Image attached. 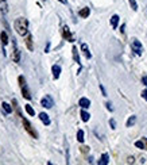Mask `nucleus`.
Returning <instances> with one entry per match:
<instances>
[{"label": "nucleus", "instance_id": "obj_1", "mask_svg": "<svg viewBox=\"0 0 147 165\" xmlns=\"http://www.w3.org/2000/svg\"><path fill=\"white\" fill-rule=\"evenodd\" d=\"M14 27H15L16 33L19 35L24 37L28 34V20L26 18H18V19L14 22Z\"/></svg>", "mask_w": 147, "mask_h": 165}, {"label": "nucleus", "instance_id": "obj_2", "mask_svg": "<svg viewBox=\"0 0 147 165\" xmlns=\"http://www.w3.org/2000/svg\"><path fill=\"white\" fill-rule=\"evenodd\" d=\"M18 81H19V87H20V91H22L23 98L27 99V100H30L31 99V92H30V89H28L27 84H26V79H24L23 76H19V77H18Z\"/></svg>", "mask_w": 147, "mask_h": 165}, {"label": "nucleus", "instance_id": "obj_3", "mask_svg": "<svg viewBox=\"0 0 147 165\" xmlns=\"http://www.w3.org/2000/svg\"><path fill=\"white\" fill-rule=\"evenodd\" d=\"M20 119H22V123H23V127H24V130L27 131L28 134H30L31 137H34V138H38V133L35 131V129L31 126V123L28 122L26 118H23V116H20Z\"/></svg>", "mask_w": 147, "mask_h": 165}, {"label": "nucleus", "instance_id": "obj_4", "mask_svg": "<svg viewBox=\"0 0 147 165\" xmlns=\"http://www.w3.org/2000/svg\"><path fill=\"white\" fill-rule=\"evenodd\" d=\"M131 47H132V50L135 51L136 55H142V53H143V46H142V43L138 40H132Z\"/></svg>", "mask_w": 147, "mask_h": 165}, {"label": "nucleus", "instance_id": "obj_5", "mask_svg": "<svg viewBox=\"0 0 147 165\" xmlns=\"http://www.w3.org/2000/svg\"><path fill=\"white\" fill-rule=\"evenodd\" d=\"M12 46H14V51H12V60L15 62H20V51H19V47L16 45V41L15 38H12Z\"/></svg>", "mask_w": 147, "mask_h": 165}, {"label": "nucleus", "instance_id": "obj_6", "mask_svg": "<svg viewBox=\"0 0 147 165\" xmlns=\"http://www.w3.org/2000/svg\"><path fill=\"white\" fill-rule=\"evenodd\" d=\"M41 104H42V107H45V108H51V107L54 106V102H53V99H51L50 95H46V96L41 100Z\"/></svg>", "mask_w": 147, "mask_h": 165}, {"label": "nucleus", "instance_id": "obj_7", "mask_svg": "<svg viewBox=\"0 0 147 165\" xmlns=\"http://www.w3.org/2000/svg\"><path fill=\"white\" fill-rule=\"evenodd\" d=\"M62 37H63L66 41H69V42H74V38H73V35H72V33H70L68 26H63V27H62Z\"/></svg>", "mask_w": 147, "mask_h": 165}, {"label": "nucleus", "instance_id": "obj_8", "mask_svg": "<svg viewBox=\"0 0 147 165\" xmlns=\"http://www.w3.org/2000/svg\"><path fill=\"white\" fill-rule=\"evenodd\" d=\"M78 106L81 107V108H89L90 107V100H89L88 98H81L80 100H78Z\"/></svg>", "mask_w": 147, "mask_h": 165}, {"label": "nucleus", "instance_id": "obj_9", "mask_svg": "<svg viewBox=\"0 0 147 165\" xmlns=\"http://www.w3.org/2000/svg\"><path fill=\"white\" fill-rule=\"evenodd\" d=\"M51 72H53V77L57 80L59 77V75H61V67H59V65H53Z\"/></svg>", "mask_w": 147, "mask_h": 165}, {"label": "nucleus", "instance_id": "obj_10", "mask_svg": "<svg viewBox=\"0 0 147 165\" xmlns=\"http://www.w3.org/2000/svg\"><path fill=\"white\" fill-rule=\"evenodd\" d=\"M81 50H82V53H84V55L86 57V60L92 58V54H90V51H89L88 45H86V43H82V45H81Z\"/></svg>", "mask_w": 147, "mask_h": 165}, {"label": "nucleus", "instance_id": "obj_11", "mask_svg": "<svg viewBox=\"0 0 147 165\" xmlns=\"http://www.w3.org/2000/svg\"><path fill=\"white\" fill-rule=\"evenodd\" d=\"M26 46H27L28 50H34V43H32V37L31 34L26 35Z\"/></svg>", "mask_w": 147, "mask_h": 165}, {"label": "nucleus", "instance_id": "obj_12", "mask_svg": "<svg viewBox=\"0 0 147 165\" xmlns=\"http://www.w3.org/2000/svg\"><path fill=\"white\" fill-rule=\"evenodd\" d=\"M39 119H41L46 126L50 125V118H49V115H47L46 112H41V114H39Z\"/></svg>", "mask_w": 147, "mask_h": 165}, {"label": "nucleus", "instance_id": "obj_13", "mask_svg": "<svg viewBox=\"0 0 147 165\" xmlns=\"http://www.w3.org/2000/svg\"><path fill=\"white\" fill-rule=\"evenodd\" d=\"M107 164H109V156L108 153H103L101 158L99 160V165H107Z\"/></svg>", "mask_w": 147, "mask_h": 165}, {"label": "nucleus", "instance_id": "obj_14", "mask_svg": "<svg viewBox=\"0 0 147 165\" xmlns=\"http://www.w3.org/2000/svg\"><path fill=\"white\" fill-rule=\"evenodd\" d=\"M72 51H73V60L78 64V65H80V67H81V61H80V55H78V50H77V47L73 46Z\"/></svg>", "mask_w": 147, "mask_h": 165}, {"label": "nucleus", "instance_id": "obj_15", "mask_svg": "<svg viewBox=\"0 0 147 165\" xmlns=\"http://www.w3.org/2000/svg\"><path fill=\"white\" fill-rule=\"evenodd\" d=\"M78 15L81 16V18H88V16L90 15V8L85 7V8H82V10H80Z\"/></svg>", "mask_w": 147, "mask_h": 165}, {"label": "nucleus", "instance_id": "obj_16", "mask_svg": "<svg viewBox=\"0 0 147 165\" xmlns=\"http://www.w3.org/2000/svg\"><path fill=\"white\" fill-rule=\"evenodd\" d=\"M0 11L3 12V14H7V12H8L7 0H0Z\"/></svg>", "mask_w": 147, "mask_h": 165}, {"label": "nucleus", "instance_id": "obj_17", "mask_svg": "<svg viewBox=\"0 0 147 165\" xmlns=\"http://www.w3.org/2000/svg\"><path fill=\"white\" fill-rule=\"evenodd\" d=\"M80 115H81V119L84 121V122H88L89 119H90V115H89V112H86L85 108H82L81 112H80Z\"/></svg>", "mask_w": 147, "mask_h": 165}, {"label": "nucleus", "instance_id": "obj_18", "mask_svg": "<svg viewBox=\"0 0 147 165\" xmlns=\"http://www.w3.org/2000/svg\"><path fill=\"white\" fill-rule=\"evenodd\" d=\"M0 40H1L3 45L6 46V45L8 43V41H10V40H8V34H7V33H6V31H1V33H0Z\"/></svg>", "mask_w": 147, "mask_h": 165}, {"label": "nucleus", "instance_id": "obj_19", "mask_svg": "<svg viewBox=\"0 0 147 165\" xmlns=\"http://www.w3.org/2000/svg\"><path fill=\"white\" fill-rule=\"evenodd\" d=\"M117 24H119V16L112 15V18H111V26H112V28H116Z\"/></svg>", "mask_w": 147, "mask_h": 165}, {"label": "nucleus", "instance_id": "obj_20", "mask_svg": "<svg viewBox=\"0 0 147 165\" xmlns=\"http://www.w3.org/2000/svg\"><path fill=\"white\" fill-rule=\"evenodd\" d=\"M24 110H26V112H27L28 115H31V116H34L35 115V110L32 108L31 104H26V106H24Z\"/></svg>", "mask_w": 147, "mask_h": 165}, {"label": "nucleus", "instance_id": "obj_21", "mask_svg": "<svg viewBox=\"0 0 147 165\" xmlns=\"http://www.w3.org/2000/svg\"><path fill=\"white\" fill-rule=\"evenodd\" d=\"M1 107H3V110L6 111L7 114H11V112H12V110H14V108H12V107L10 106L8 103H6V102H3V103H1Z\"/></svg>", "mask_w": 147, "mask_h": 165}, {"label": "nucleus", "instance_id": "obj_22", "mask_svg": "<svg viewBox=\"0 0 147 165\" xmlns=\"http://www.w3.org/2000/svg\"><path fill=\"white\" fill-rule=\"evenodd\" d=\"M135 122H136V116H135V115H132V116H130V118H128L126 126H127V127H131V126L135 125Z\"/></svg>", "mask_w": 147, "mask_h": 165}, {"label": "nucleus", "instance_id": "obj_23", "mask_svg": "<svg viewBox=\"0 0 147 165\" xmlns=\"http://www.w3.org/2000/svg\"><path fill=\"white\" fill-rule=\"evenodd\" d=\"M84 139H85V138H84V130H78V131H77V141L82 144Z\"/></svg>", "mask_w": 147, "mask_h": 165}, {"label": "nucleus", "instance_id": "obj_24", "mask_svg": "<svg viewBox=\"0 0 147 165\" xmlns=\"http://www.w3.org/2000/svg\"><path fill=\"white\" fill-rule=\"evenodd\" d=\"M130 1V6L134 11H138V3H136V0H128Z\"/></svg>", "mask_w": 147, "mask_h": 165}, {"label": "nucleus", "instance_id": "obj_25", "mask_svg": "<svg viewBox=\"0 0 147 165\" xmlns=\"http://www.w3.org/2000/svg\"><path fill=\"white\" fill-rule=\"evenodd\" d=\"M135 146L138 148V149H143L144 150V144H143V141L140 139V141H136L135 142Z\"/></svg>", "mask_w": 147, "mask_h": 165}, {"label": "nucleus", "instance_id": "obj_26", "mask_svg": "<svg viewBox=\"0 0 147 165\" xmlns=\"http://www.w3.org/2000/svg\"><path fill=\"white\" fill-rule=\"evenodd\" d=\"M109 125L112 129H116V122H115V119H109Z\"/></svg>", "mask_w": 147, "mask_h": 165}, {"label": "nucleus", "instance_id": "obj_27", "mask_svg": "<svg viewBox=\"0 0 147 165\" xmlns=\"http://www.w3.org/2000/svg\"><path fill=\"white\" fill-rule=\"evenodd\" d=\"M80 149H81L82 153H88V152H89V148H88V146H81Z\"/></svg>", "mask_w": 147, "mask_h": 165}, {"label": "nucleus", "instance_id": "obj_28", "mask_svg": "<svg viewBox=\"0 0 147 165\" xmlns=\"http://www.w3.org/2000/svg\"><path fill=\"white\" fill-rule=\"evenodd\" d=\"M135 162V158L134 157H128L127 158V164H134Z\"/></svg>", "mask_w": 147, "mask_h": 165}, {"label": "nucleus", "instance_id": "obj_29", "mask_svg": "<svg viewBox=\"0 0 147 165\" xmlns=\"http://www.w3.org/2000/svg\"><path fill=\"white\" fill-rule=\"evenodd\" d=\"M142 98L147 102V91H142Z\"/></svg>", "mask_w": 147, "mask_h": 165}, {"label": "nucleus", "instance_id": "obj_30", "mask_svg": "<svg viewBox=\"0 0 147 165\" xmlns=\"http://www.w3.org/2000/svg\"><path fill=\"white\" fill-rule=\"evenodd\" d=\"M142 82H143L144 85L147 87V76H143V77H142Z\"/></svg>", "mask_w": 147, "mask_h": 165}, {"label": "nucleus", "instance_id": "obj_31", "mask_svg": "<svg viewBox=\"0 0 147 165\" xmlns=\"http://www.w3.org/2000/svg\"><path fill=\"white\" fill-rule=\"evenodd\" d=\"M142 141L144 144V150H147V138H142Z\"/></svg>", "mask_w": 147, "mask_h": 165}, {"label": "nucleus", "instance_id": "obj_32", "mask_svg": "<svg viewBox=\"0 0 147 165\" xmlns=\"http://www.w3.org/2000/svg\"><path fill=\"white\" fill-rule=\"evenodd\" d=\"M100 89H101V92H103V95H104V96H107V92H105V89H104V87L101 85V84H100Z\"/></svg>", "mask_w": 147, "mask_h": 165}, {"label": "nucleus", "instance_id": "obj_33", "mask_svg": "<svg viewBox=\"0 0 147 165\" xmlns=\"http://www.w3.org/2000/svg\"><path fill=\"white\" fill-rule=\"evenodd\" d=\"M105 106H107V108H108L109 111H112V110H113V108H112V104H111V103H107Z\"/></svg>", "mask_w": 147, "mask_h": 165}, {"label": "nucleus", "instance_id": "obj_34", "mask_svg": "<svg viewBox=\"0 0 147 165\" xmlns=\"http://www.w3.org/2000/svg\"><path fill=\"white\" fill-rule=\"evenodd\" d=\"M49 49H50V42H47L46 49H45V53H49Z\"/></svg>", "mask_w": 147, "mask_h": 165}, {"label": "nucleus", "instance_id": "obj_35", "mask_svg": "<svg viewBox=\"0 0 147 165\" xmlns=\"http://www.w3.org/2000/svg\"><path fill=\"white\" fill-rule=\"evenodd\" d=\"M58 1H61L62 4H66V3H68V0H58Z\"/></svg>", "mask_w": 147, "mask_h": 165}, {"label": "nucleus", "instance_id": "obj_36", "mask_svg": "<svg viewBox=\"0 0 147 165\" xmlns=\"http://www.w3.org/2000/svg\"><path fill=\"white\" fill-rule=\"evenodd\" d=\"M124 27H126L124 24H123V26H121V27H120V31H121V33H124Z\"/></svg>", "mask_w": 147, "mask_h": 165}]
</instances>
